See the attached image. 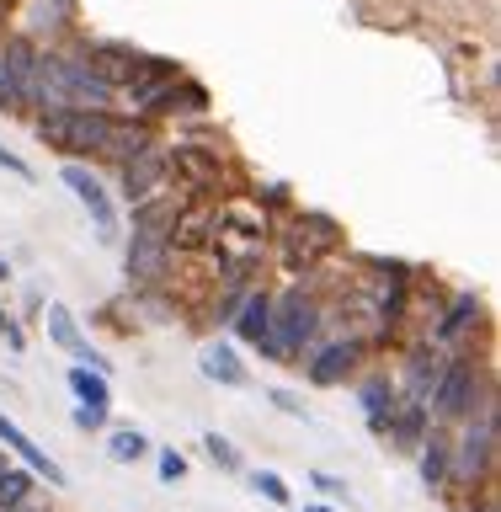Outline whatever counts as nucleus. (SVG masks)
<instances>
[{
    "label": "nucleus",
    "mask_w": 501,
    "mask_h": 512,
    "mask_svg": "<svg viewBox=\"0 0 501 512\" xmlns=\"http://www.w3.org/2000/svg\"><path fill=\"white\" fill-rule=\"evenodd\" d=\"M107 454L118 459V464H134V459L150 454V438H144V432H134V427H123V432H112V438H107Z\"/></svg>",
    "instance_id": "nucleus-25"
},
{
    "label": "nucleus",
    "mask_w": 501,
    "mask_h": 512,
    "mask_svg": "<svg viewBox=\"0 0 501 512\" xmlns=\"http://www.w3.org/2000/svg\"><path fill=\"white\" fill-rule=\"evenodd\" d=\"M448 464H454V454H448V438H443V432H432V438L422 443V480H427V486H443V480H448Z\"/></svg>",
    "instance_id": "nucleus-23"
},
{
    "label": "nucleus",
    "mask_w": 501,
    "mask_h": 512,
    "mask_svg": "<svg viewBox=\"0 0 501 512\" xmlns=\"http://www.w3.org/2000/svg\"><path fill=\"white\" fill-rule=\"evenodd\" d=\"M32 70H38V48L27 38L0 43V112H22L32 102Z\"/></svg>",
    "instance_id": "nucleus-6"
},
{
    "label": "nucleus",
    "mask_w": 501,
    "mask_h": 512,
    "mask_svg": "<svg viewBox=\"0 0 501 512\" xmlns=\"http://www.w3.org/2000/svg\"><path fill=\"white\" fill-rule=\"evenodd\" d=\"M70 390H75V400L86 411H96V416H107V379L102 374H91V368H70Z\"/></svg>",
    "instance_id": "nucleus-20"
},
{
    "label": "nucleus",
    "mask_w": 501,
    "mask_h": 512,
    "mask_svg": "<svg viewBox=\"0 0 501 512\" xmlns=\"http://www.w3.org/2000/svg\"><path fill=\"white\" fill-rule=\"evenodd\" d=\"M438 374H443V368H438V358H432V347H416L411 352V400H416V406L427 400V390L438 384Z\"/></svg>",
    "instance_id": "nucleus-24"
},
{
    "label": "nucleus",
    "mask_w": 501,
    "mask_h": 512,
    "mask_svg": "<svg viewBox=\"0 0 501 512\" xmlns=\"http://www.w3.org/2000/svg\"><path fill=\"white\" fill-rule=\"evenodd\" d=\"M144 144H150V128L144 123H134V118H112V128H107V144H102V160H134Z\"/></svg>",
    "instance_id": "nucleus-19"
},
{
    "label": "nucleus",
    "mask_w": 501,
    "mask_h": 512,
    "mask_svg": "<svg viewBox=\"0 0 501 512\" xmlns=\"http://www.w3.org/2000/svg\"><path fill=\"white\" fill-rule=\"evenodd\" d=\"M0 171H11V176H22V182H32V166L16 150H6V144H0Z\"/></svg>",
    "instance_id": "nucleus-30"
},
{
    "label": "nucleus",
    "mask_w": 501,
    "mask_h": 512,
    "mask_svg": "<svg viewBox=\"0 0 501 512\" xmlns=\"http://www.w3.org/2000/svg\"><path fill=\"white\" fill-rule=\"evenodd\" d=\"M363 406H368V427L374 432H390V422H395V395H390V384L384 379H374V384H363Z\"/></svg>",
    "instance_id": "nucleus-22"
},
{
    "label": "nucleus",
    "mask_w": 501,
    "mask_h": 512,
    "mask_svg": "<svg viewBox=\"0 0 501 512\" xmlns=\"http://www.w3.org/2000/svg\"><path fill=\"white\" fill-rule=\"evenodd\" d=\"M267 240V214L256 203H224L214 224V246L230 256V272H246L251 256H262Z\"/></svg>",
    "instance_id": "nucleus-3"
},
{
    "label": "nucleus",
    "mask_w": 501,
    "mask_h": 512,
    "mask_svg": "<svg viewBox=\"0 0 501 512\" xmlns=\"http://www.w3.org/2000/svg\"><path fill=\"white\" fill-rule=\"evenodd\" d=\"M107 128H112V112H102V107H48L38 134H43V144H54L64 155H102Z\"/></svg>",
    "instance_id": "nucleus-2"
},
{
    "label": "nucleus",
    "mask_w": 501,
    "mask_h": 512,
    "mask_svg": "<svg viewBox=\"0 0 501 512\" xmlns=\"http://www.w3.org/2000/svg\"><path fill=\"white\" fill-rule=\"evenodd\" d=\"M203 448H208V459H214L219 470H240V454H235V443H230V438H219V432H208V438H203Z\"/></svg>",
    "instance_id": "nucleus-27"
},
{
    "label": "nucleus",
    "mask_w": 501,
    "mask_h": 512,
    "mask_svg": "<svg viewBox=\"0 0 501 512\" xmlns=\"http://www.w3.org/2000/svg\"><path fill=\"white\" fill-rule=\"evenodd\" d=\"M59 176H64V187H70L80 203H86V214H91V224H96V230H102V235H112V230H118V214H112V198H107V187L96 182V176H91L86 166H75V160H70V166H64Z\"/></svg>",
    "instance_id": "nucleus-12"
},
{
    "label": "nucleus",
    "mask_w": 501,
    "mask_h": 512,
    "mask_svg": "<svg viewBox=\"0 0 501 512\" xmlns=\"http://www.w3.org/2000/svg\"><path fill=\"white\" fill-rule=\"evenodd\" d=\"M470 400H475V368L448 363L438 374V390H432V406H438L443 422H459V416H470Z\"/></svg>",
    "instance_id": "nucleus-11"
},
{
    "label": "nucleus",
    "mask_w": 501,
    "mask_h": 512,
    "mask_svg": "<svg viewBox=\"0 0 501 512\" xmlns=\"http://www.w3.org/2000/svg\"><path fill=\"white\" fill-rule=\"evenodd\" d=\"M395 432H400V443H411V438H422V406H411L406 416H400V427H395Z\"/></svg>",
    "instance_id": "nucleus-32"
},
{
    "label": "nucleus",
    "mask_w": 501,
    "mask_h": 512,
    "mask_svg": "<svg viewBox=\"0 0 501 512\" xmlns=\"http://www.w3.org/2000/svg\"><path fill=\"white\" fill-rule=\"evenodd\" d=\"M203 374L214 379V384H230V390H240L246 384V368H240V358L230 347H208L203 352Z\"/></svg>",
    "instance_id": "nucleus-21"
},
{
    "label": "nucleus",
    "mask_w": 501,
    "mask_h": 512,
    "mask_svg": "<svg viewBox=\"0 0 501 512\" xmlns=\"http://www.w3.org/2000/svg\"><path fill=\"white\" fill-rule=\"evenodd\" d=\"M11 6H16V0H0V16H6V11H11Z\"/></svg>",
    "instance_id": "nucleus-35"
},
{
    "label": "nucleus",
    "mask_w": 501,
    "mask_h": 512,
    "mask_svg": "<svg viewBox=\"0 0 501 512\" xmlns=\"http://www.w3.org/2000/svg\"><path fill=\"white\" fill-rule=\"evenodd\" d=\"M352 368H358V342H331V347L315 352L310 379H315V384H342Z\"/></svg>",
    "instance_id": "nucleus-18"
},
{
    "label": "nucleus",
    "mask_w": 501,
    "mask_h": 512,
    "mask_svg": "<svg viewBox=\"0 0 501 512\" xmlns=\"http://www.w3.org/2000/svg\"><path fill=\"white\" fill-rule=\"evenodd\" d=\"M336 246H342V235H336V224L331 219H320V214H304L294 230H288V272H304V267H315L320 256H331Z\"/></svg>",
    "instance_id": "nucleus-7"
},
{
    "label": "nucleus",
    "mask_w": 501,
    "mask_h": 512,
    "mask_svg": "<svg viewBox=\"0 0 501 512\" xmlns=\"http://www.w3.org/2000/svg\"><path fill=\"white\" fill-rule=\"evenodd\" d=\"M491 459H496V416L486 411V416H480V427L464 438L459 459L448 464V470H459L464 480H480V475H491Z\"/></svg>",
    "instance_id": "nucleus-14"
},
{
    "label": "nucleus",
    "mask_w": 501,
    "mask_h": 512,
    "mask_svg": "<svg viewBox=\"0 0 501 512\" xmlns=\"http://www.w3.org/2000/svg\"><path fill=\"white\" fill-rule=\"evenodd\" d=\"M160 176H166V150L144 144L134 160H123V198H128V203H144V198L160 187Z\"/></svg>",
    "instance_id": "nucleus-15"
},
{
    "label": "nucleus",
    "mask_w": 501,
    "mask_h": 512,
    "mask_svg": "<svg viewBox=\"0 0 501 512\" xmlns=\"http://www.w3.org/2000/svg\"><path fill=\"white\" fill-rule=\"evenodd\" d=\"M304 512H331V507H315V502H310V507H304Z\"/></svg>",
    "instance_id": "nucleus-37"
},
{
    "label": "nucleus",
    "mask_w": 501,
    "mask_h": 512,
    "mask_svg": "<svg viewBox=\"0 0 501 512\" xmlns=\"http://www.w3.org/2000/svg\"><path fill=\"white\" fill-rule=\"evenodd\" d=\"M272 406H283V411L304 416V400H299V395H288V390H272Z\"/></svg>",
    "instance_id": "nucleus-34"
},
{
    "label": "nucleus",
    "mask_w": 501,
    "mask_h": 512,
    "mask_svg": "<svg viewBox=\"0 0 501 512\" xmlns=\"http://www.w3.org/2000/svg\"><path fill=\"white\" fill-rule=\"evenodd\" d=\"M187 475V459L176 454V448H166V454H160V480H182Z\"/></svg>",
    "instance_id": "nucleus-31"
},
{
    "label": "nucleus",
    "mask_w": 501,
    "mask_h": 512,
    "mask_svg": "<svg viewBox=\"0 0 501 512\" xmlns=\"http://www.w3.org/2000/svg\"><path fill=\"white\" fill-rule=\"evenodd\" d=\"M102 422H107V416H96V411H86V406H75V427H80V432H96Z\"/></svg>",
    "instance_id": "nucleus-33"
},
{
    "label": "nucleus",
    "mask_w": 501,
    "mask_h": 512,
    "mask_svg": "<svg viewBox=\"0 0 501 512\" xmlns=\"http://www.w3.org/2000/svg\"><path fill=\"white\" fill-rule=\"evenodd\" d=\"M315 326H320V304L304 294V288H288L283 304L272 310V358L299 352V347L315 336Z\"/></svg>",
    "instance_id": "nucleus-5"
},
{
    "label": "nucleus",
    "mask_w": 501,
    "mask_h": 512,
    "mask_svg": "<svg viewBox=\"0 0 501 512\" xmlns=\"http://www.w3.org/2000/svg\"><path fill=\"white\" fill-rule=\"evenodd\" d=\"M235 331H240V342L272 352V299H267V294H251L246 310L235 315Z\"/></svg>",
    "instance_id": "nucleus-17"
},
{
    "label": "nucleus",
    "mask_w": 501,
    "mask_h": 512,
    "mask_svg": "<svg viewBox=\"0 0 501 512\" xmlns=\"http://www.w3.org/2000/svg\"><path fill=\"white\" fill-rule=\"evenodd\" d=\"M219 155L214 150H198V144H176V150L166 155V176H176L187 192H208L219 187Z\"/></svg>",
    "instance_id": "nucleus-10"
},
{
    "label": "nucleus",
    "mask_w": 501,
    "mask_h": 512,
    "mask_svg": "<svg viewBox=\"0 0 501 512\" xmlns=\"http://www.w3.org/2000/svg\"><path fill=\"white\" fill-rule=\"evenodd\" d=\"M80 64H86L107 91H128L144 70V54H134V48H123V43H91L86 54H80Z\"/></svg>",
    "instance_id": "nucleus-8"
},
{
    "label": "nucleus",
    "mask_w": 501,
    "mask_h": 512,
    "mask_svg": "<svg viewBox=\"0 0 501 512\" xmlns=\"http://www.w3.org/2000/svg\"><path fill=\"white\" fill-rule=\"evenodd\" d=\"M27 491H32V480L22 470H6V475H0V512L27 507Z\"/></svg>",
    "instance_id": "nucleus-26"
},
{
    "label": "nucleus",
    "mask_w": 501,
    "mask_h": 512,
    "mask_svg": "<svg viewBox=\"0 0 501 512\" xmlns=\"http://www.w3.org/2000/svg\"><path fill=\"white\" fill-rule=\"evenodd\" d=\"M0 443H6V448H11V454H16V459H27V464H32V470H38V475H48V486H64V470H59V464H54V459H48V454H43V448H38V443H32V438H27V432H22V427H16V422H11V416H6V411H0Z\"/></svg>",
    "instance_id": "nucleus-16"
},
{
    "label": "nucleus",
    "mask_w": 501,
    "mask_h": 512,
    "mask_svg": "<svg viewBox=\"0 0 501 512\" xmlns=\"http://www.w3.org/2000/svg\"><path fill=\"white\" fill-rule=\"evenodd\" d=\"M251 480H256V491H262V496H267L272 507H294V496H288V486H283V480L272 475V470H256Z\"/></svg>",
    "instance_id": "nucleus-28"
},
{
    "label": "nucleus",
    "mask_w": 501,
    "mask_h": 512,
    "mask_svg": "<svg viewBox=\"0 0 501 512\" xmlns=\"http://www.w3.org/2000/svg\"><path fill=\"white\" fill-rule=\"evenodd\" d=\"M107 86L96 80L80 59H59V54H38V70H32V102L48 107H102L107 112Z\"/></svg>",
    "instance_id": "nucleus-1"
},
{
    "label": "nucleus",
    "mask_w": 501,
    "mask_h": 512,
    "mask_svg": "<svg viewBox=\"0 0 501 512\" xmlns=\"http://www.w3.org/2000/svg\"><path fill=\"white\" fill-rule=\"evenodd\" d=\"M171 214H176V203L171 208H144L139 224H134V240H128V278H139V283H155L160 272H166V230H171Z\"/></svg>",
    "instance_id": "nucleus-4"
},
{
    "label": "nucleus",
    "mask_w": 501,
    "mask_h": 512,
    "mask_svg": "<svg viewBox=\"0 0 501 512\" xmlns=\"http://www.w3.org/2000/svg\"><path fill=\"white\" fill-rule=\"evenodd\" d=\"M48 336H54V342H59L64 352H70V358H75L80 368H91V374H102V379H107V368H112V363L102 358V352H91V342L80 336L75 315L64 310V304H48Z\"/></svg>",
    "instance_id": "nucleus-13"
},
{
    "label": "nucleus",
    "mask_w": 501,
    "mask_h": 512,
    "mask_svg": "<svg viewBox=\"0 0 501 512\" xmlns=\"http://www.w3.org/2000/svg\"><path fill=\"white\" fill-rule=\"evenodd\" d=\"M6 470H11V464H6V454H0V475H6Z\"/></svg>",
    "instance_id": "nucleus-38"
},
{
    "label": "nucleus",
    "mask_w": 501,
    "mask_h": 512,
    "mask_svg": "<svg viewBox=\"0 0 501 512\" xmlns=\"http://www.w3.org/2000/svg\"><path fill=\"white\" fill-rule=\"evenodd\" d=\"M475 315H480V304H475V299H459V304H454V315H448L443 326H438V336H464V326H470Z\"/></svg>",
    "instance_id": "nucleus-29"
},
{
    "label": "nucleus",
    "mask_w": 501,
    "mask_h": 512,
    "mask_svg": "<svg viewBox=\"0 0 501 512\" xmlns=\"http://www.w3.org/2000/svg\"><path fill=\"white\" fill-rule=\"evenodd\" d=\"M214 224H219V203H187L171 214V230H166V246L171 251H203L214 246Z\"/></svg>",
    "instance_id": "nucleus-9"
},
{
    "label": "nucleus",
    "mask_w": 501,
    "mask_h": 512,
    "mask_svg": "<svg viewBox=\"0 0 501 512\" xmlns=\"http://www.w3.org/2000/svg\"><path fill=\"white\" fill-rule=\"evenodd\" d=\"M480 512H496V502H480Z\"/></svg>",
    "instance_id": "nucleus-36"
}]
</instances>
